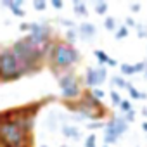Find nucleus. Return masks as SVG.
<instances>
[{"label": "nucleus", "instance_id": "obj_42", "mask_svg": "<svg viewBox=\"0 0 147 147\" xmlns=\"http://www.w3.org/2000/svg\"><path fill=\"white\" fill-rule=\"evenodd\" d=\"M104 147H109V145H104Z\"/></svg>", "mask_w": 147, "mask_h": 147}, {"label": "nucleus", "instance_id": "obj_3", "mask_svg": "<svg viewBox=\"0 0 147 147\" xmlns=\"http://www.w3.org/2000/svg\"><path fill=\"white\" fill-rule=\"evenodd\" d=\"M0 145L2 147H33V135H30L16 119L0 118Z\"/></svg>", "mask_w": 147, "mask_h": 147}, {"label": "nucleus", "instance_id": "obj_34", "mask_svg": "<svg viewBox=\"0 0 147 147\" xmlns=\"http://www.w3.org/2000/svg\"><path fill=\"white\" fill-rule=\"evenodd\" d=\"M30 26H31V23H21L19 24V31L21 33H30Z\"/></svg>", "mask_w": 147, "mask_h": 147}, {"label": "nucleus", "instance_id": "obj_43", "mask_svg": "<svg viewBox=\"0 0 147 147\" xmlns=\"http://www.w3.org/2000/svg\"><path fill=\"white\" fill-rule=\"evenodd\" d=\"M0 147H2V145H0Z\"/></svg>", "mask_w": 147, "mask_h": 147}, {"label": "nucleus", "instance_id": "obj_9", "mask_svg": "<svg viewBox=\"0 0 147 147\" xmlns=\"http://www.w3.org/2000/svg\"><path fill=\"white\" fill-rule=\"evenodd\" d=\"M76 31H78V36L83 38V40H92L95 35H97V26L94 23H88V21H83L76 26Z\"/></svg>", "mask_w": 147, "mask_h": 147}, {"label": "nucleus", "instance_id": "obj_38", "mask_svg": "<svg viewBox=\"0 0 147 147\" xmlns=\"http://www.w3.org/2000/svg\"><path fill=\"white\" fill-rule=\"evenodd\" d=\"M142 116H145V118H147V107H144V109H142Z\"/></svg>", "mask_w": 147, "mask_h": 147}, {"label": "nucleus", "instance_id": "obj_39", "mask_svg": "<svg viewBox=\"0 0 147 147\" xmlns=\"http://www.w3.org/2000/svg\"><path fill=\"white\" fill-rule=\"evenodd\" d=\"M144 76L147 78V64H145V71H144Z\"/></svg>", "mask_w": 147, "mask_h": 147}, {"label": "nucleus", "instance_id": "obj_27", "mask_svg": "<svg viewBox=\"0 0 147 147\" xmlns=\"http://www.w3.org/2000/svg\"><path fill=\"white\" fill-rule=\"evenodd\" d=\"M135 31H137V35H138L140 38H147V28H145V24H140V23H137V26H135Z\"/></svg>", "mask_w": 147, "mask_h": 147}, {"label": "nucleus", "instance_id": "obj_22", "mask_svg": "<svg viewBox=\"0 0 147 147\" xmlns=\"http://www.w3.org/2000/svg\"><path fill=\"white\" fill-rule=\"evenodd\" d=\"M109 97H111V102H113V106L119 107V104H121V100H123L121 94H119L118 90H111V92H109Z\"/></svg>", "mask_w": 147, "mask_h": 147}, {"label": "nucleus", "instance_id": "obj_28", "mask_svg": "<svg viewBox=\"0 0 147 147\" xmlns=\"http://www.w3.org/2000/svg\"><path fill=\"white\" fill-rule=\"evenodd\" d=\"M145 64H147V61H138V62H135V64H133V67H135V75H138V73H142V75H144V71H145Z\"/></svg>", "mask_w": 147, "mask_h": 147}, {"label": "nucleus", "instance_id": "obj_18", "mask_svg": "<svg viewBox=\"0 0 147 147\" xmlns=\"http://www.w3.org/2000/svg\"><path fill=\"white\" fill-rule=\"evenodd\" d=\"M104 28H106L107 31L114 33L116 28H118V21H116V18H113V16H106V18H104Z\"/></svg>", "mask_w": 147, "mask_h": 147}, {"label": "nucleus", "instance_id": "obj_20", "mask_svg": "<svg viewBox=\"0 0 147 147\" xmlns=\"http://www.w3.org/2000/svg\"><path fill=\"white\" fill-rule=\"evenodd\" d=\"M94 11H95L99 16H106V12L109 11V4H107V2H102V0H100V2H95V4H94Z\"/></svg>", "mask_w": 147, "mask_h": 147}, {"label": "nucleus", "instance_id": "obj_33", "mask_svg": "<svg viewBox=\"0 0 147 147\" xmlns=\"http://www.w3.org/2000/svg\"><path fill=\"white\" fill-rule=\"evenodd\" d=\"M11 12H12V14H14L16 18H24V16H26V11H24L23 7H18V9H12Z\"/></svg>", "mask_w": 147, "mask_h": 147}, {"label": "nucleus", "instance_id": "obj_24", "mask_svg": "<svg viewBox=\"0 0 147 147\" xmlns=\"http://www.w3.org/2000/svg\"><path fill=\"white\" fill-rule=\"evenodd\" d=\"M104 126H106V121H90L87 125V130H90V131H94V130H104Z\"/></svg>", "mask_w": 147, "mask_h": 147}, {"label": "nucleus", "instance_id": "obj_35", "mask_svg": "<svg viewBox=\"0 0 147 147\" xmlns=\"http://www.w3.org/2000/svg\"><path fill=\"white\" fill-rule=\"evenodd\" d=\"M140 9H142V5H140L138 2H133V4H130V11H131V12H140Z\"/></svg>", "mask_w": 147, "mask_h": 147}, {"label": "nucleus", "instance_id": "obj_11", "mask_svg": "<svg viewBox=\"0 0 147 147\" xmlns=\"http://www.w3.org/2000/svg\"><path fill=\"white\" fill-rule=\"evenodd\" d=\"M83 102H87L88 106H92L94 109H97V111H107L106 109V106L102 104V100H99V99H95L94 95H92V92L90 90H83V94H82V97H80Z\"/></svg>", "mask_w": 147, "mask_h": 147}, {"label": "nucleus", "instance_id": "obj_4", "mask_svg": "<svg viewBox=\"0 0 147 147\" xmlns=\"http://www.w3.org/2000/svg\"><path fill=\"white\" fill-rule=\"evenodd\" d=\"M24 75V69L19 64L18 57L11 50V47H5L0 50V83H9V82H18Z\"/></svg>", "mask_w": 147, "mask_h": 147}, {"label": "nucleus", "instance_id": "obj_17", "mask_svg": "<svg viewBox=\"0 0 147 147\" xmlns=\"http://www.w3.org/2000/svg\"><path fill=\"white\" fill-rule=\"evenodd\" d=\"M119 73H121V76H133L135 75V67H133V64L121 62L119 64Z\"/></svg>", "mask_w": 147, "mask_h": 147}, {"label": "nucleus", "instance_id": "obj_12", "mask_svg": "<svg viewBox=\"0 0 147 147\" xmlns=\"http://www.w3.org/2000/svg\"><path fill=\"white\" fill-rule=\"evenodd\" d=\"M73 11H75V14L82 16V18H87L88 16V9L85 5L83 0H73Z\"/></svg>", "mask_w": 147, "mask_h": 147}, {"label": "nucleus", "instance_id": "obj_13", "mask_svg": "<svg viewBox=\"0 0 147 147\" xmlns=\"http://www.w3.org/2000/svg\"><path fill=\"white\" fill-rule=\"evenodd\" d=\"M128 83H130V82H126V80H125L121 75H114V76H111V85H113L114 88H119V90H126Z\"/></svg>", "mask_w": 147, "mask_h": 147}, {"label": "nucleus", "instance_id": "obj_31", "mask_svg": "<svg viewBox=\"0 0 147 147\" xmlns=\"http://www.w3.org/2000/svg\"><path fill=\"white\" fill-rule=\"evenodd\" d=\"M50 5H52L55 11H61V9H64V2H62V0H50Z\"/></svg>", "mask_w": 147, "mask_h": 147}, {"label": "nucleus", "instance_id": "obj_21", "mask_svg": "<svg viewBox=\"0 0 147 147\" xmlns=\"http://www.w3.org/2000/svg\"><path fill=\"white\" fill-rule=\"evenodd\" d=\"M130 35V30L125 26V24H119L118 28H116V31H114V36L118 38V40H123V38H126Z\"/></svg>", "mask_w": 147, "mask_h": 147}, {"label": "nucleus", "instance_id": "obj_26", "mask_svg": "<svg viewBox=\"0 0 147 147\" xmlns=\"http://www.w3.org/2000/svg\"><path fill=\"white\" fill-rule=\"evenodd\" d=\"M33 9L43 12L47 9V2H45V0H33Z\"/></svg>", "mask_w": 147, "mask_h": 147}, {"label": "nucleus", "instance_id": "obj_2", "mask_svg": "<svg viewBox=\"0 0 147 147\" xmlns=\"http://www.w3.org/2000/svg\"><path fill=\"white\" fill-rule=\"evenodd\" d=\"M11 50L14 52V55L18 57L19 64L24 69V75H33V73H38L47 59V54L42 52L40 49H36L35 45H31L28 42L26 36L16 40L11 45Z\"/></svg>", "mask_w": 147, "mask_h": 147}, {"label": "nucleus", "instance_id": "obj_37", "mask_svg": "<svg viewBox=\"0 0 147 147\" xmlns=\"http://www.w3.org/2000/svg\"><path fill=\"white\" fill-rule=\"evenodd\" d=\"M142 130L147 133V121H144V123H142Z\"/></svg>", "mask_w": 147, "mask_h": 147}, {"label": "nucleus", "instance_id": "obj_25", "mask_svg": "<svg viewBox=\"0 0 147 147\" xmlns=\"http://www.w3.org/2000/svg\"><path fill=\"white\" fill-rule=\"evenodd\" d=\"M83 145H85V147H97V138H95V135H94V133L87 135L85 140H83Z\"/></svg>", "mask_w": 147, "mask_h": 147}, {"label": "nucleus", "instance_id": "obj_15", "mask_svg": "<svg viewBox=\"0 0 147 147\" xmlns=\"http://www.w3.org/2000/svg\"><path fill=\"white\" fill-rule=\"evenodd\" d=\"M64 42L69 45H75V42H78V31L76 30H64Z\"/></svg>", "mask_w": 147, "mask_h": 147}, {"label": "nucleus", "instance_id": "obj_8", "mask_svg": "<svg viewBox=\"0 0 147 147\" xmlns=\"http://www.w3.org/2000/svg\"><path fill=\"white\" fill-rule=\"evenodd\" d=\"M61 133L66 137V138H71V140H82V138H85L83 137V133H82V130L76 126V125H73V123H62L61 125Z\"/></svg>", "mask_w": 147, "mask_h": 147}, {"label": "nucleus", "instance_id": "obj_23", "mask_svg": "<svg viewBox=\"0 0 147 147\" xmlns=\"http://www.w3.org/2000/svg\"><path fill=\"white\" fill-rule=\"evenodd\" d=\"M118 109H119V114H126V113H130V111H133V106H131V102H130V100H126V99H123Z\"/></svg>", "mask_w": 147, "mask_h": 147}, {"label": "nucleus", "instance_id": "obj_36", "mask_svg": "<svg viewBox=\"0 0 147 147\" xmlns=\"http://www.w3.org/2000/svg\"><path fill=\"white\" fill-rule=\"evenodd\" d=\"M116 66H118V61L109 57V61H107V66H106V67H116Z\"/></svg>", "mask_w": 147, "mask_h": 147}, {"label": "nucleus", "instance_id": "obj_7", "mask_svg": "<svg viewBox=\"0 0 147 147\" xmlns=\"http://www.w3.org/2000/svg\"><path fill=\"white\" fill-rule=\"evenodd\" d=\"M109 73L106 66H95V67H87L85 75H83V85L87 87V90L92 88H100V85L107 80Z\"/></svg>", "mask_w": 147, "mask_h": 147}, {"label": "nucleus", "instance_id": "obj_10", "mask_svg": "<svg viewBox=\"0 0 147 147\" xmlns=\"http://www.w3.org/2000/svg\"><path fill=\"white\" fill-rule=\"evenodd\" d=\"M28 35H36V36H45V38H54V28H50L45 23H31L30 33Z\"/></svg>", "mask_w": 147, "mask_h": 147}, {"label": "nucleus", "instance_id": "obj_30", "mask_svg": "<svg viewBox=\"0 0 147 147\" xmlns=\"http://www.w3.org/2000/svg\"><path fill=\"white\" fill-rule=\"evenodd\" d=\"M121 116H123V118H125V121L130 125V123H133V121H135V109H133V111H130V113H126V114H121Z\"/></svg>", "mask_w": 147, "mask_h": 147}, {"label": "nucleus", "instance_id": "obj_41", "mask_svg": "<svg viewBox=\"0 0 147 147\" xmlns=\"http://www.w3.org/2000/svg\"><path fill=\"white\" fill-rule=\"evenodd\" d=\"M61 147H67V145H61Z\"/></svg>", "mask_w": 147, "mask_h": 147}, {"label": "nucleus", "instance_id": "obj_40", "mask_svg": "<svg viewBox=\"0 0 147 147\" xmlns=\"http://www.w3.org/2000/svg\"><path fill=\"white\" fill-rule=\"evenodd\" d=\"M40 147H49V145H47V144H42V145H40Z\"/></svg>", "mask_w": 147, "mask_h": 147}, {"label": "nucleus", "instance_id": "obj_6", "mask_svg": "<svg viewBox=\"0 0 147 147\" xmlns=\"http://www.w3.org/2000/svg\"><path fill=\"white\" fill-rule=\"evenodd\" d=\"M128 123L125 121V118L121 114H113L104 126V145H113L119 140V137H123L128 131Z\"/></svg>", "mask_w": 147, "mask_h": 147}, {"label": "nucleus", "instance_id": "obj_16", "mask_svg": "<svg viewBox=\"0 0 147 147\" xmlns=\"http://www.w3.org/2000/svg\"><path fill=\"white\" fill-rule=\"evenodd\" d=\"M94 55L95 59L99 61V66H107V61H109V55L106 50H100V49H95L94 50Z\"/></svg>", "mask_w": 147, "mask_h": 147}, {"label": "nucleus", "instance_id": "obj_14", "mask_svg": "<svg viewBox=\"0 0 147 147\" xmlns=\"http://www.w3.org/2000/svg\"><path fill=\"white\" fill-rule=\"evenodd\" d=\"M126 90H128V94H130V97H131L133 100H144V99H147V95H145V94H142L138 88H135L131 83H128Z\"/></svg>", "mask_w": 147, "mask_h": 147}, {"label": "nucleus", "instance_id": "obj_1", "mask_svg": "<svg viewBox=\"0 0 147 147\" xmlns=\"http://www.w3.org/2000/svg\"><path fill=\"white\" fill-rule=\"evenodd\" d=\"M82 61V54L75 45H69L64 40H54L52 47L47 54L45 62L49 64L52 75L57 78L61 73L66 71H73L78 62Z\"/></svg>", "mask_w": 147, "mask_h": 147}, {"label": "nucleus", "instance_id": "obj_5", "mask_svg": "<svg viewBox=\"0 0 147 147\" xmlns=\"http://www.w3.org/2000/svg\"><path fill=\"white\" fill-rule=\"evenodd\" d=\"M59 90H61V97L62 102H71V100H78L83 94V82L82 78L76 75L75 71H66L55 78Z\"/></svg>", "mask_w": 147, "mask_h": 147}, {"label": "nucleus", "instance_id": "obj_32", "mask_svg": "<svg viewBox=\"0 0 147 147\" xmlns=\"http://www.w3.org/2000/svg\"><path fill=\"white\" fill-rule=\"evenodd\" d=\"M125 26H126L128 30H130V28H133V30H135V26H137V21H135L131 16H128V18L125 19Z\"/></svg>", "mask_w": 147, "mask_h": 147}, {"label": "nucleus", "instance_id": "obj_29", "mask_svg": "<svg viewBox=\"0 0 147 147\" xmlns=\"http://www.w3.org/2000/svg\"><path fill=\"white\" fill-rule=\"evenodd\" d=\"M90 92H92V95H94L95 99H99V100H102V99L106 97V92H104L102 88H92Z\"/></svg>", "mask_w": 147, "mask_h": 147}, {"label": "nucleus", "instance_id": "obj_19", "mask_svg": "<svg viewBox=\"0 0 147 147\" xmlns=\"http://www.w3.org/2000/svg\"><path fill=\"white\" fill-rule=\"evenodd\" d=\"M2 5L7 7L9 11H12V9L23 7V5H24V0H2Z\"/></svg>", "mask_w": 147, "mask_h": 147}]
</instances>
